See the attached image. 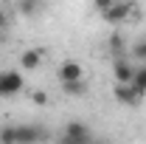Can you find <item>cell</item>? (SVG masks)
Returning a JSON list of instances; mask_svg holds the SVG:
<instances>
[{
    "label": "cell",
    "instance_id": "6da1fadb",
    "mask_svg": "<svg viewBox=\"0 0 146 144\" xmlns=\"http://www.w3.org/2000/svg\"><path fill=\"white\" fill-rule=\"evenodd\" d=\"M59 144H93V133L84 122H68Z\"/></svg>",
    "mask_w": 146,
    "mask_h": 144
},
{
    "label": "cell",
    "instance_id": "7a4b0ae2",
    "mask_svg": "<svg viewBox=\"0 0 146 144\" xmlns=\"http://www.w3.org/2000/svg\"><path fill=\"white\" fill-rule=\"evenodd\" d=\"M14 139L17 144H42L48 133L42 124H14Z\"/></svg>",
    "mask_w": 146,
    "mask_h": 144
},
{
    "label": "cell",
    "instance_id": "3957f363",
    "mask_svg": "<svg viewBox=\"0 0 146 144\" xmlns=\"http://www.w3.org/2000/svg\"><path fill=\"white\" fill-rule=\"evenodd\" d=\"M23 88H25V79L20 71H0V99L17 96Z\"/></svg>",
    "mask_w": 146,
    "mask_h": 144
},
{
    "label": "cell",
    "instance_id": "277c9868",
    "mask_svg": "<svg viewBox=\"0 0 146 144\" xmlns=\"http://www.w3.org/2000/svg\"><path fill=\"white\" fill-rule=\"evenodd\" d=\"M132 11H135V3H129V0H115V3L110 6L101 17L107 20L110 26H118V23H124V20H127Z\"/></svg>",
    "mask_w": 146,
    "mask_h": 144
},
{
    "label": "cell",
    "instance_id": "5b68a950",
    "mask_svg": "<svg viewBox=\"0 0 146 144\" xmlns=\"http://www.w3.org/2000/svg\"><path fill=\"white\" fill-rule=\"evenodd\" d=\"M112 76L118 85H132V76H135V65L129 62L127 57H112Z\"/></svg>",
    "mask_w": 146,
    "mask_h": 144
},
{
    "label": "cell",
    "instance_id": "8992f818",
    "mask_svg": "<svg viewBox=\"0 0 146 144\" xmlns=\"http://www.w3.org/2000/svg\"><path fill=\"white\" fill-rule=\"evenodd\" d=\"M112 96L118 99V105H127V108H138L143 102V93H138L132 85H118V82L112 88Z\"/></svg>",
    "mask_w": 146,
    "mask_h": 144
},
{
    "label": "cell",
    "instance_id": "52a82bcc",
    "mask_svg": "<svg viewBox=\"0 0 146 144\" xmlns=\"http://www.w3.org/2000/svg\"><path fill=\"white\" fill-rule=\"evenodd\" d=\"M84 79V68L76 62V59H65L62 65H59V82L65 85V82H82Z\"/></svg>",
    "mask_w": 146,
    "mask_h": 144
},
{
    "label": "cell",
    "instance_id": "ba28073f",
    "mask_svg": "<svg viewBox=\"0 0 146 144\" xmlns=\"http://www.w3.org/2000/svg\"><path fill=\"white\" fill-rule=\"evenodd\" d=\"M39 65H42V51L39 48H25L20 54V68L23 71H36Z\"/></svg>",
    "mask_w": 146,
    "mask_h": 144
},
{
    "label": "cell",
    "instance_id": "9c48e42d",
    "mask_svg": "<svg viewBox=\"0 0 146 144\" xmlns=\"http://www.w3.org/2000/svg\"><path fill=\"white\" fill-rule=\"evenodd\" d=\"M42 6H45V0H17V11L25 17H36L42 11Z\"/></svg>",
    "mask_w": 146,
    "mask_h": 144
},
{
    "label": "cell",
    "instance_id": "30bf717a",
    "mask_svg": "<svg viewBox=\"0 0 146 144\" xmlns=\"http://www.w3.org/2000/svg\"><path fill=\"white\" fill-rule=\"evenodd\" d=\"M132 88L138 90V93H143V96H146V65H138V68H135V76H132Z\"/></svg>",
    "mask_w": 146,
    "mask_h": 144
},
{
    "label": "cell",
    "instance_id": "8fae6325",
    "mask_svg": "<svg viewBox=\"0 0 146 144\" xmlns=\"http://www.w3.org/2000/svg\"><path fill=\"white\" fill-rule=\"evenodd\" d=\"M124 48H127L124 37H121L118 31H115V34L110 37V51H112V57H124Z\"/></svg>",
    "mask_w": 146,
    "mask_h": 144
},
{
    "label": "cell",
    "instance_id": "7c38bea8",
    "mask_svg": "<svg viewBox=\"0 0 146 144\" xmlns=\"http://www.w3.org/2000/svg\"><path fill=\"white\" fill-rule=\"evenodd\" d=\"M62 90H65L68 96H82V93L87 90V82H84V79H82V82H65Z\"/></svg>",
    "mask_w": 146,
    "mask_h": 144
},
{
    "label": "cell",
    "instance_id": "4fadbf2b",
    "mask_svg": "<svg viewBox=\"0 0 146 144\" xmlns=\"http://www.w3.org/2000/svg\"><path fill=\"white\" fill-rule=\"evenodd\" d=\"M0 144H17V139H14V124L0 127Z\"/></svg>",
    "mask_w": 146,
    "mask_h": 144
},
{
    "label": "cell",
    "instance_id": "5bb4252c",
    "mask_svg": "<svg viewBox=\"0 0 146 144\" xmlns=\"http://www.w3.org/2000/svg\"><path fill=\"white\" fill-rule=\"evenodd\" d=\"M132 57L141 59V65H146V40H138V42L132 45Z\"/></svg>",
    "mask_w": 146,
    "mask_h": 144
},
{
    "label": "cell",
    "instance_id": "9a60e30c",
    "mask_svg": "<svg viewBox=\"0 0 146 144\" xmlns=\"http://www.w3.org/2000/svg\"><path fill=\"white\" fill-rule=\"evenodd\" d=\"M31 102H34V105H48V93L34 90V93H31Z\"/></svg>",
    "mask_w": 146,
    "mask_h": 144
},
{
    "label": "cell",
    "instance_id": "2e32d148",
    "mask_svg": "<svg viewBox=\"0 0 146 144\" xmlns=\"http://www.w3.org/2000/svg\"><path fill=\"white\" fill-rule=\"evenodd\" d=\"M112 3H115V0H93V6H96V11H101V14L107 11V9L112 6Z\"/></svg>",
    "mask_w": 146,
    "mask_h": 144
},
{
    "label": "cell",
    "instance_id": "e0dca14e",
    "mask_svg": "<svg viewBox=\"0 0 146 144\" xmlns=\"http://www.w3.org/2000/svg\"><path fill=\"white\" fill-rule=\"evenodd\" d=\"M0 31H9V14L0 9Z\"/></svg>",
    "mask_w": 146,
    "mask_h": 144
},
{
    "label": "cell",
    "instance_id": "ac0fdd59",
    "mask_svg": "<svg viewBox=\"0 0 146 144\" xmlns=\"http://www.w3.org/2000/svg\"><path fill=\"white\" fill-rule=\"evenodd\" d=\"M93 144H110V141H104V139H93Z\"/></svg>",
    "mask_w": 146,
    "mask_h": 144
},
{
    "label": "cell",
    "instance_id": "d6986e66",
    "mask_svg": "<svg viewBox=\"0 0 146 144\" xmlns=\"http://www.w3.org/2000/svg\"><path fill=\"white\" fill-rule=\"evenodd\" d=\"M6 34H9V31H0V42H6Z\"/></svg>",
    "mask_w": 146,
    "mask_h": 144
}]
</instances>
